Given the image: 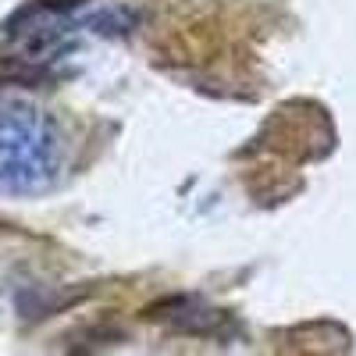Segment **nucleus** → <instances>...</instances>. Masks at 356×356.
<instances>
[{
  "mask_svg": "<svg viewBox=\"0 0 356 356\" xmlns=\"http://www.w3.org/2000/svg\"><path fill=\"white\" fill-rule=\"evenodd\" d=\"M65 164V143L50 118L33 104H8L0 111V193L40 196Z\"/></svg>",
  "mask_w": 356,
  "mask_h": 356,
  "instance_id": "obj_1",
  "label": "nucleus"
}]
</instances>
